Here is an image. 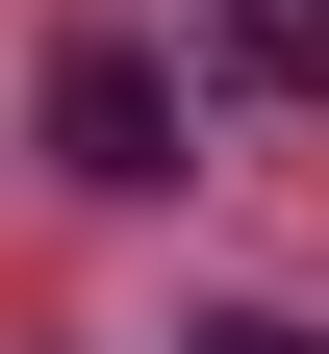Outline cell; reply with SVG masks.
<instances>
[{
	"mask_svg": "<svg viewBox=\"0 0 329 354\" xmlns=\"http://www.w3.org/2000/svg\"><path fill=\"white\" fill-rule=\"evenodd\" d=\"M177 152H203V102H177V51H152V26H76V51H51V177H102V203H152Z\"/></svg>",
	"mask_w": 329,
	"mask_h": 354,
	"instance_id": "6da1fadb",
	"label": "cell"
},
{
	"mask_svg": "<svg viewBox=\"0 0 329 354\" xmlns=\"http://www.w3.org/2000/svg\"><path fill=\"white\" fill-rule=\"evenodd\" d=\"M177 354H304V329H278V304H203V329H177Z\"/></svg>",
	"mask_w": 329,
	"mask_h": 354,
	"instance_id": "3957f363",
	"label": "cell"
},
{
	"mask_svg": "<svg viewBox=\"0 0 329 354\" xmlns=\"http://www.w3.org/2000/svg\"><path fill=\"white\" fill-rule=\"evenodd\" d=\"M228 26V76H278V102H329V0H203Z\"/></svg>",
	"mask_w": 329,
	"mask_h": 354,
	"instance_id": "7a4b0ae2",
	"label": "cell"
}]
</instances>
